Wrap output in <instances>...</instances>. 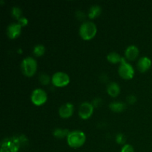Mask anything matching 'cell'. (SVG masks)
Here are the masks:
<instances>
[{
    "mask_svg": "<svg viewBox=\"0 0 152 152\" xmlns=\"http://www.w3.org/2000/svg\"><path fill=\"white\" fill-rule=\"evenodd\" d=\"M86 140V136L83 132L75 130L71 132L67 137L68 145L73 148H78L83 146Z\"/></svg>",
    "mask_w": 152,
    "mask_h": 152,
    "instance_id": "6da1fadb",
    "label": "cell"
},
{
    "mask_svg": "<svg viewBox=\"0 0 152 152\" xmlns=\"http://www.w3.org/2000/svg\"><path fill=\"white\" fill-rule=\"evenodd\" d=\"M97 28L92 22H85L80 28V35L84 40H91L96 36Z\"/></svg>",
    "mask_w": 152,
    "mask_h": 152,
    "instance_id": "7a4b0ae2",
    "label": "cell"
},
{
    "mask_svg": "<svg viewBox=\"0 0 152 152\" xmlns=\"http://www.w3.org/2000/svg\"><path fill=\"white\" fill-rule=\"evenodd\" d=\"M22 73L26 77H31L36 74L37 70V62L33 57L25 58L21 64Z\"/></svg>",
    "mask_w": 152,
    "mask_h": 152,
    "instance_id": "3957f363",
    "label": "cell"
},
{
    "mask_svg": "<svg viewBox=\"0 0 152 152\" xmlns=\"http://www.w3.org/2000/svg\"><path fill=\"white\" fill-rule=\"evenodd\" d=\"M118 73L119 75L124 80H132L134 76V69L130 64L125 60L124 58L122 57Z\"/></svg>",
    "mask_w": 152,
    "mask_h": 152,
    "instance_id": "277c9868",
    "label": "cell"
},
{
    "mask_svg": "<svg viewBox=\"0 0 152 152\" xmlns=\"http://www.w3.org/2000/svg\"><path fill=\"white\" fill-rule=\"evenodd\" d=\"M51 82L56 87L62 88L68 86L70 83V77L65 73L62 71L56 72L51 78Z\"/></svg>",
    "mask_w": 152,
    "mask_h": 152,
    "instance_id": "5b68a950",
    "label": "cell"
},
{
    "mask_svg": "<svg viewBox=\"0 0 152 152\" xmlns=\"http://www.w3.org/2000/svg\"><path fill=\"white\" fill-rule=\"evenodd\" d=\"M31 101L37 106L42 105L46 102L48 99L47 94L41 88H37L31 94Z\"/></svg>",
    "mask_w": 152,
    "mask_h": 152,
    "instance_id": "8992f818",
    "label": "cell"
},
{
    "mask_svg": "<svg viewBox=\"0 0 152 152\" xmlns=\"http://www.w3.org/2000/svg\"><path fill=\"white\" fill-rule=\"evenodd\" d=\"M94 105L91 103L85 102L80 105L79 108V115L83 120H88L91 117L94 112Z\"/></svg>",
    "mask_w": 152,
    "mask_h": 152,
    "instance_id": "52a82bcc",
    "label": "cell"
},
{
    "mask_svg": "<svg viewBox=\"0 0 152 152\" xmlns=\"http://www.w3.org/2000/svg\"><path fill=\"white\" fill-rule=\"evenodd\" d=\"M22 31V26L19 23H11L7 28V35L11 39L19 37Z\"/></svg>",
    "mask_w": 152,
    "mask_h": 152,
    "instance_id": "ba28073f",
    "label": "cell"
},
{
    "mask_svg": "<svg viewBox=\"0 0 152 152\" xmlns=\"http://www.w3.org/2000/svg\"><path fill=\"white\" fill-rule=\"evenodd\" d=\"M74 113V105L70 102L64 104L59 108V114L62 118L68 119L72 116Z\"/></svg>",
    "mask_w": 152,
    "mask_h": 152,
    "instance_id": "9c48e42d",
    "label": "cell"
},
{
    "mask_svg": "<svg viewBox=\"0 0 152 152\" xmlns=\"http://www.w3.org/2000/svg\"><path fill=\"white\" fill-rule=\"evenodd\" d=\"M151 60L147 56L140 58L137 62V68L140 72L145 73L151 68Z\"/></svg>",
    "mask_w": 152,
    "mask_h": 152,
    "instance_id": "30bf717a",
    "label": "cell"
},
{
    "mask_svg": "<svg viewBox=\"0 0 152 152\" xmlns=\"http://www.w3.org/2000/svg\"><path fill=\"white\" fill-rule=\"evenodd\" d=\"M139 55V49L135 45H130L126 48L125 51V56L129 61H134L137 58Z\"/></svg>",
    "mask_w": 152,
    "mask_h": 152,
    "instance_id": "8fae6325",
    "label": "cell"
},
{
    "mask_svg": "<svg viewBox=\"0 0 152 152\" xmlns=\"http://www.w3.org/2000/svg\"><path fill=\"white\" fill-rule=\"evenodd\" d=\"M107 92L111 97H117L120 92V87L117 83H111L107 88Z\"/></svg>",
    "mask_w": 152,
    "mask_h": 152,
    "instance_id": "7c38bea8",
    "label": "cell"
},
{
    "mask_svg": "<svg viewBox=\"0 0 152 152\" xmlns=\"http://www.w3.org/2000/svg\"><path fill=\"white\" fill-rule=\"evenodd\" d=\"M102 13V8L99 5H93L90 7L88 11V17L90 19H95Z\"/></svg>",
    "mask_w": 152,
    "mask_h": 152,
    "instance_id": "4fadbf2b",
    "label": "cell"
},
{
    "mask_svg": "<svg viewBox=\"0 0 152 152\" xmlns=\"http://www.w3.org/2000/svg\"><path fill=\"white\" fill-rule=\"evenodd\" d=\"M109 108L111 111L114 112H122L126 108V105L121 102H114L110 104Z\"/></svg>",
    "mask_w": 152,
    "mask_h": 152,
    "instance_id": "5bb4252c",
    "label": "cell"
},
{
    "mask_svg": "<svg viewBox=\"0 0 152 152\" xmlns=\"http://www.w3.org/2000/svg\"><path fill=\"white\" fill-rule=\"evenodd\" d=\"M71 132H69L68 129H56L53 131V136L56 138L62 139L64 137H68Z\"/></svg>",
    "mask_w": 152,
    "mask_h": 152,
    "instance_id": "9a60e30c",
    "label": "cell"
},
{
    "mask_svg": "<svg viewBox=\"0 0 152 152\" xmlns=\"http://www.w3.org/2000/svg\"><path fill=\"white\" fill-rule=\"evenodd\" d=\"M107 59L108 62L113 64H117L118 62H120L122 60V57L116 52H111L107 56Z\"/></svg>",
    "mask_w": 152,
    "mask_h": 152,
    "instance_id": "2e32d148",
    "label": "cell"
},
{
    "mask_svg": "<svg viewBox=\"0 0 152 152\" xmlns=\"http://www.w3.org/2000/svg\"><path fill=\"white\" fill-rule=\"evenodd\" d=\"M45 51V48L42 45H37L34 48V54L36 56H42Z\"/></svg>",
    "mask_w": 152,
    "mask_h": 152,
    "instance_id": "e0dca14e",
    "label": "cell"
},
{
    "mask_svg": "<svg viewBox=\"0 0 152 152\" xmlns=\"http://www.w3.org/2000/svg\"><path fill=\"white\" fill-rule=\"evenodd\" d=\"M11 13L12 16L15 18V19H18L19 20L22 16V10L19 8V7H13L11 10Z\"/></svg>",
    "mask_w": 152,
    "mask_h": 152,
    "instance_id": "ac0fdd59",
    "label": "cell"
},
{
    "mask_svg": "<svg viewBox=\"0 0 152 152\" xmlns=\"http://www.w3.org/2000/svg\"><path fill=\"white\" fill-rule=\"evenodd\" d=\"M39 81L42 85H48L50 82V77L47 74H42L39 77Z\"/></svg>",
    "mask_w": 152,
    "mask_h": 152,
    "instance_id": "d6986e66",
    "label": "cell"
},
{
    "mask_svg": "<svg viewBox=\"0 0 152 152\" xmlns=\"http://www.w3.org/2000/svg\"><path fill=\"white\" fill-rule=\"evenodd\" d=\"M126 137H125L124 135L123 134H118L116 137V141L118 144H120V145H123V144H125L126 142Z\"/></svg>",
    "mask_w": 152,
    "mask_h": 152,
    "instance_id": "ffe728a7",
    "label": "cell"
},
{
    "mask_svg": "<svg viewBox=\"0 0 152 152\" xmlns=\"http://www.w3.org/2000/svg\"><path fill=\"white\" fill-rule=\"evenodd\" d=\"M120 152H134V149L133 146L132 145H130V144H126V145H123Z\"/></svg>",
    "mask_w": 152,
    "mask_h": 152,
    "instance_id": "44dd1931",
    "label": "cell"
},
{
    "mask_svg": "<svg viewBox=\"0 0 152 152\" xmlns=\"http://www.w3.org/2000/svg\"><path fill=\"white\" fill-rule=\"evenodd\" d=\"M19 24L21 25L22 27L26 26L28 23V20L26 19L25 17H22L19 19Z\"/></svg>",
    "mask_w": 152,
    "mask_h": 152,
    "instance_id": "7402d4cb",
    "label": "cell"
},
{
    "mask_svg": "<svg viewBox=\"0 0 152 152\" xmlns=\"http://www.w3.org/2000/svg\"><path fill=\"white\" fill-rule=\"evenodd\" d=\"M128 101H129V103H131V104L134 103V102L137 101L136 97H135L134 96H133V95H132V96H129V98H128Z\"/></svg>",
    "mask_w": 152,
    "mask_h": 152,
    "instance_id": "603a6c76",
    "label": "cell"
}]
</instances>
